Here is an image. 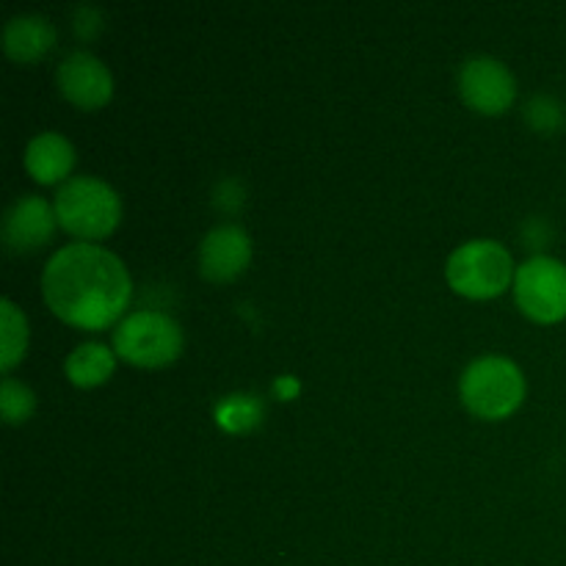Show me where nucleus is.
Instances as JSON below:
<instances>
[{
    "mask_svg": "<svg viewBox=\"0 0 566 566\" xmlns=\"http://www.w3.org/2000/svg\"><path fill=\"white\" fill-rule=\"evenodd\" d=\"M42 298L55 318L86 332L108 329L130 307L125 263L99 243H66L42 271Z\"/></svg>",
    "mask_w": 566,
    "mask_h": 566,
    "instance_id": "1",
    "label": "nucleus"
},
{
    "mask_svg": "<svg viewBox=\"0 0 566 566\" xmlns=\"http://www.w3.org/2000/svg\"><path fill=\"white\" fill-rule=\"evenodd\" d=\"M55 219L61 230L81 241H103L119 227L122 199L114 188L99 177H70L55 193Z\"/></svg>",
    "mask_w": 566,
    "mask_h": 566,
    "instance_id": "2",
    "label": "nucleus"
},
{
    "mask_svg": "<svg viewBox=\"0 0 566 566\" xmlns=\"http://www.w3.org/2000/svg\"><path fill=\"white\" fill-rule=\"evenodd\" d=\"M462 403L481 420H503L520 409L525 398V376L509 357L484 354L464 368L459 379Z\"/></svg>",
    "mask_w": 566,
    "mask_h": 566,
    "instance_id": "3",
    "label": "nucleus"
},
{
    "mask_svg": "<svg viewBox=\"0 0 566 566\" xmlns=\"http://www.w3.org/2000/svg\"><path fill=\"white\" fill-rule=\"evenodd\" d=\"M512 252L501 241L475 238L453 249L446 265V280L464 298H495L514 285Z\"/></svg>",
    "mask_w": 566,
    "mask_h": 566,
    "instance_id": "4",
    "label": "nucleus"
},
{
    "mask_svg": "<svg viewBox=\"0 0 566 566\" xmlns=\"http://www.w3.org/2000/svg\"><path fill=\"white\" fill-rule=\"evenodd\" d=\"M180 324L160 310H136L114 329V352L136 368H164L182 354Z\"/></svg>",
    "mask_w": 566,
    "mask_h": 566,
    "instance_id": "5",
    "label": "nucleus"
},
{
    "mask_svg": "<svg viewBox=\"0 0 566 566\" xmlns=\"http://www.w3.org/2000/svg\"><path fill=\"white\" fill-rule=\"evenodd\" d=\"M514 298L523 315L536 324H558L566 318V265L551 254H534L517 265Z\"/></svg>",
    "mask_w": 566,
    "mask_h": 566,
    "instance_id": "6",
    "label": "nucleus"
},
{
    "mask_svg": "<svg viewBox=\"0 0 566 566\" xmlns=\"http://www.w3.org/2000/svg\"><path fill=\"white\" fill-rule=\"evenodd\" d=\"M459 94L479 114L497 116L517 99V81L503 61L475 55L459 66Z\"/></svg>",
    "mask_w": 566,
    "mask_h": 566,
    "instance_id": "7",
    "label": "nucleus"
},
{
    "mask_svg": "<svg viewBox=\"0 0 566 566\" xmlns=\"http://www.w3.org/2000/svg\"><path fill=\"white\" fill-rule=\"evenodd\" d=\"M55 86L66 103L77 105L83 111H97L114 97V75L88 50H72L61 59L55 70Z\"/></svg>",
    "mask_w": 566,
    "mask_h": 566,
    "instance_id": "8",
    "label": "nucleus"
},
{
    "mask_svg": "<svg viewBox=\"0 0 566 566\" xmlns=\"http://www.w3.org/2000/svg\"><path fill=\"white\" fill-rule=\"evenodd\" d=\"M252 263V238L238 224H219L199 243V271L216 285L238 280Z\"/></svg>",
    "mask_w": 566,
    "mask_h": 566,
    "instance_id": "9",
    "label": "nucleus"
},
{
    "mask_svg": "<svg viewBox=\"0 0 566 566\" xmlns=\"http://www.w3.org/2000/svg\"><path fill=\"white\" fill-rule=\"evenodd\" d=\"M55 227H59V219H55L53 205H48V199L36 193H25L6 208L3 243L9 252L17 254L36 252L48 247L50 238L55 235Z\"/></svg>",
    "mask_w": 566,
    "mask_h": 566,
    "instance_id": "10",
    "label": "nucleus"
},
{
    "mask_svg": "<svg viewBox=\"0 0 566 566\" xmlns=\"http://www.w3.org/2000/svg\"><path fill=\"white\" fill-rule=\"evenodd\" d=\"M75 166V147L55 130L36 133L25 147V171L42 186H64Z\"/></svg>",
    "mask_w": 566,
    "mask_h": 566,
    "instance_id": "11",
    "label": "nucleus"
},
{
    "mask_svg": "<svg viewBox=\"0 0 566 566\" xmlns=\"http://www.w3.org/2000/svg\"><path fill=\"white\" fill-rule=\"evenodd\" d=\"M55 25L42 14H17L3 28V50L17 64H33L55 48Z\"/></svg>",
    "mask_w": 566,
    "mask_h": 566,
    "instance_id": "12",
    "label": "nucleus"
},
{
    "mask_svg": "<svg viewBox=\"0 0 566 566\" xmlns=\"http://www.w3.org/2000/svg\"><path fill=\"white\" fill-rule=\"evenodd\" d=\"M114 368H116V352H111V346H105V343H97V340L81 343V346H77L64 363L66 379H70L75 387H83V390L108 381L111 374H114Z\"/></svg>",
    "mask_w": 566,
    "mask_h": 566,
    "instance_id": "13",
    "label": "nucleus"
},
{
    "mask_svg": "<svg viewBox=\"0 0 566 566\" xmlns=\"http://www.w3.org/2000/svg\"><path fill=\"white\" fill-rule=\"evenodd\" d=\"M0 329H3V340H0V368L9 376L17 363H22L28 352V318L11 298L0 302Z\"/></svg>",
    "mask_w": 566,
    "mask_h": 566,
    "instance_id": "14",
    "label": "nucleus"
},
{
    "mask_svg": "<svg viewBox=\"0 0 566 566\" xmlns=\"http://www.w3.org/2000/svg\"><path fill=\"white\" fill-rule=\"evenodd\" d=\"M263 401L252 392H235V396L221 398V403L216 407V418L219 426H224L227 431H249L260 423L263 418Z\"/></svg>",
    "mask_w": 566,
    "mask_h": 566,
    "instance_id": "15",
    "label": "nucleus"
},
{
    "mask_svg": "<svg viewBox=\"0 0 566 566\" xmlns=\"http://www.w3.org/2000/svg\"><path fill=\"white\" fill-rule=\"evenodd\" d=\"M0 412L9 426H22L31 420V415L36 412V396L28 385H22L14 376H6L3 385H0Z\"/></svg>",
    "mask_w": 566,
    "mask_h": 566,
    "instance_id": "16",
    "label": "nucleus"
},
{
    "mask_svg": "<svg viewBox=\"0 0 566 566\" xmlns=\"http://www.w3.org/2000/svg\"><path fill=\"white\" fill-rule=\"evenodd\" d=\"M525 122H528L536 133L551 136V133L562 130L564 105L558 103L556 97H551V94H536V97H531L528 103H525Z\"/></svg>",
    "mask_w": 566,
    "mask_h": 566,
    "instance_id": "17",
    "label": "nucleus"
},
{
    "mask_svg": "<svg viewBox=\"0 0 566 566\" xmlns=\"http://www.w3.org/2000/svg\"><path fill=\"white\" fill-rule=\"evenodd\" d=\"M72 25L81 39H94L103 31V14L94 6H77L75 14H72Z\"/></svg>",
    "mask_w": 566,
    "mask_h": 566,
    "instance_id": "18",
    "label": "nucleus"
},
{
    "mask_svg": "<svg viewBox=\"0 0 566 566\" xmlns=\"http://www.w3.org/2000/svg\"><path fill=\"white\" fill-rule=\"evenodd\" d=\"M551 238V230H547V224L542 219H528L525 221V241H528V247H545V241Z\"/></svg>",
    "mask_w": 566,
    "mask_h": 566,
    "instance_id": "19",
    "label": "nucleus"
}]
</instances>
